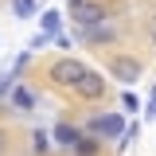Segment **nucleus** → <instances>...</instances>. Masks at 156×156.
I'll return each mask as SVG.
<instances>
[{
  "label": "nucleus",
  "instance_id": "9b49d317",
  "mask_svg": "<svg viewBox=\"0 0 156 156\" xmlns=\"http://www.w3.org/2000/svg\"><path fill=\"white\" fill-rule=\"evenodd\" d=\"M98 140H101V136H82L74 144V156H98V148H101Z\"/></svg>",
  "mask_w": 156,
  "mask_h": 156
},
{
  "label": "nucleus",
  "instance_id": "0eeeda50",
  "mask_svg": "<svg viewBox=\"0 0 156 156\" xmlns=\"http://www.w3.org/2000/svg\"><path fill=\"white\" fill-rule=\"evenodd\" d=\"M78 35L86 39V43H109L117 31L109 27V23H94V27H78Z\"/></svg>",
  "mask_w": 156,
  "mask_h": 156
},
{
  "label": "nucleus",
  "instance_id": "f3484780",
  "mask_svg": "<svg viewBox=\"0 0 156 156\" xmlns=\"http://www.w3.org/2000/svg\"><path fill=\"white\" fill-rule=\"evenodd\" d=\"M78 4H86V0H70V8H78Z\"/></svg>",
  "mask_w": 156,
  "mask_h": 156
},
{
  "label": "nucleus",
  "instance_id": "a211bd4d",
  "mask_svg": "<svg viewBox=\"0 0 156 156\" xmlns=\"http://www.w3.org/2000/svg\"><path fill=\"white\" fill-rule=\"evenodd\" d=\"M152 43H156V23H152Z\"/></svg>",
  "mask_w": 156,
  "mask_h": 156
},
{
  "label": "nucleus",
  "instance_id": "dca6fc26",
  "mask_svg": "<svg viewBox=\"0 0 156 156\" xmlns=\"http://www.w3.org/2000/svg\"><path fill=\"white\" fill-rule=\"evenodd\" d=\"M144 117H148V121H156V94H152V101H148V109H144Z\"/></svg>",
  "mask_w": 156,
  "mask_h": 156
},
{
  "label": "nucleus",
  "instance_id": "6e6552de",
  "mask_svg": "<svg viewBox=\"0 0 156 156\" xmlns=\"http://www.w3.org/2000/svg\"><path fill=\"white\" fill-rule=\"evenodd\" d=\"M58 27H62V16H58V12H43V16H39V31H43V35L58 39V35H62Z\"/></svg>",
  "mask_w": 156,
  "mask_h": 156
},
{
  "label": "nucleus",
  "instance_id": "9d476101",
  "mask_svg": "<svg viewBox=\"0 0 156 156\" xmlns=\"http://www.w3.org/2000/svg\"><path fill=\"white\" fill-rule=\"evenodd\" d=\"M51 144H55V136H51V133H43V129H35V133H31V152H39V156H43Z\"/></svg>",
  "mask_w": 156,
  "mask_h": 156
},
{
  "label": "nucleus",
  "instance_id": "6ab92c4d",
  "mask_svg": "<svg viewBox=\"0 0 156 156\" xmlns=\"http://www.w3.org/2000/svg\"><path fill=\"white\" fill-rule=\"evenodd\" d=\"M152 94H156V86H152Z\"/></svg>",
  "mask_w": 156,
  "mask_h": 156
},
{
  "label": "nucleus",
  "instance_id": "423d86ee",
  "mask_svg": "<svg viewBox=\"0 0 156 156\" xmlns=\"http://www.w3.org/2000/svg\"><path fill=\"white\" fill-rule=\"evenodd\" d=\"M51 136H55V144H62V148H74L78 140H82V133H78L74 125H66V121H58L55 129H51Z\"/></svg>",
  "mask_w": 156,
  "mask_h": 156
},
{
  "label": "nucleus",
  "instance_id": "4468645a",
  "mask_svg": "<svg viewBox=\"0 0 156 156\" xmlns=\"http://www.w3.org/2000/svg\"><path fill=\"white\" fill-rule=\"evenodd\" d=\"M47 43H51V35H43V31H39V35L31 39V43H27V47H31V51H39V47H47Z\"/></svg>",
  "mask_w": 156,
  "mask_h": 156
},
{
  "label": "nucleus",
  "instance_id": "39448f33",
  "mask_svg": "<svg viewBox=\"0 0 156 156\" xmlns=\"http://www.w3.org/2000/svg\"><path fill=\"white\" fill-rule=\"evenodd\" d=\"M70 12H74V23H78V27L105 23V8H101V4H78V8H70Z\"/></svg>",
  "mask_w": 156,
  "mask_h": 156
},
{
  "label": "nucleus",
  "instance_id": "2eb2a0df",
  "mask_svg": "<svg viewBox=\"0 0 156 156\" xmlns=\"http://www.w3.org/2000/svg\"><path fill=\"white\" fill-rule=\"evenodd\" d=\"M8 86H12V70H4V74H0V94H4Z\"/></svg>",
  "mask_w": 156,
  "mask_h": 156
},
{
  "label": "nucleus",
  "instance_id": "ddd939ff",
  "mask_svg": "<svg viewBox=\"0 0 156 156\" xmlns=\"http://www.w3.org/2000/svg\"><path fill=\"white\" fill-rule=\"evenodd\" d=\"M121 105H125V109H129V113H136V109H140V101H136L133 94H125V98H121Z\"/></svg>",
  "mask_w": 156,
  "mask_h": 156
},
{
  "label": "nucleus",
  "instance_id": "20e7f679",
  "mask_svg": "<svg viewBox=\"0 0 156 156\" xmlns=\"http://www.w3.org/2000/svg\"><path fill=\"white\" fill-rule=\"evenodd\" d=\"M74 94H78V98H86V101H98V98L105 94V78L98 74V70H86V74L74 82Z\"/></svg>",
  "mask_w": 156,
  "mask_h": 156
},
{
  "label": "nucleus",
  "instance_id": "7ed1b4c3",
  "mask_svg": "<svg viewBox=\"0 0 156 156\" xmlns=\"http://www.w3.org/2000/svg\"><path fill=\"white\" fill-rule=\"evenodd\" d=\"M82 74H86V66H82L78 58H58L55 66H51V78H55L58 86H70V90H74V82Z\"/></svg>",
  "mask_w": 156,
  "mask_h": 156
},
{
  "label": "nucleus",
  "instance_id": "f257e3e1",
  "mask_svg": "<svg viewBox=\"0 0 156 156\" xmlns=\"http://www.w3.org/2000/svg\"><path fill=\"white\" fill-rule=\"evenodd\" d=\"M86 129H90V136H109V140H113V136H125L129 125H125L121 113H98V117H90Z\"/></svg>",
  "mask_w": 156,
  "mask_h": 156
},
{
  "label": "nucleus",
  "instance_id": "f03ea898",
  "mask_svg": "<svg viewBox=\"0 0 156 156\" xmlns=\"http://www.w3.org/2000/svg\"><path fill=\"white\" fill-rule=\"evenodd\" d=\"M105 70L117 78V82H125V86H133L136 78H140V62L136 58H129V55H113L109 62H105Z\"/></svg>",
  "mask_w": 156,
  "mask_h": 156
},
{
  "label": "nucleus",
  "instance_id": "1a4fd4ad",
  "mask_svg": "<svg viewBox=\"0 0 156 156\" xmlns=\"http://www.w3.org/2000/svg\"><path fill=\"white\" fill-rule=\"evenodd\" d=\"M12 105H16L20 113H27V109L35 105V98H31V90H27V86H12Z\"/></svg>",
  "mask_w": 156,
  "mask_h": 156
},
{
  "label": "nucleus",
  "instance_id": "f8f14e48",
  "mask_svg": "<svg viewBox=\"0 0 156 156\" xmlns=\"http://www.w3.org/2000/svg\"><path fill=\"white\" fill-rule=\"evenodd\" d=\"M12 12H16V20H31L35 16V0H12Z\"/></svg>",
  "mask_w": 156,
  "mask_h": 156
}]
</instances>
